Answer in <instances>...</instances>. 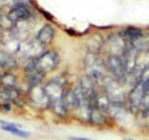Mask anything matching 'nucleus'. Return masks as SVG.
Wrapping results in <instances>:
<instances>
[{"label":"nucleus","instance_id":"obj_1","mask_svg":"<svg viewBox=\"0 0 149 140\" xmlns=\"http://www.w3.org/2000/svg\"><path fill=\"white\" fill-rule=\"evenodd\" d=\"M83 66H85L87 76L95 82H101L106 77V62L98 53L88 52L83 60Z\"/></svg>","mask_w":149,"mask_h":140},{"label":"nucleus","instance_id":"obj_2","mask_svg":"<svg viewBox=\"0 0 149 140\" xmlns=\"http://www.w3.org/2000/svg\"><path fill=\"white\" fill-rule=\"evenodd\" d=\"M101 82H102V88H103V93L107 96L111 103H123L125 97L123 91V85H120L113 77H107V76Z\"/></svg>","mask_w":149,"mask_h":140},{"label":"nucleus","instance_id":"obj_3","mask_svg":"<svg viewBox=\"0 0 149 140\" xmlns=\"http://www.w3.org/2000/svg\"><path fill=\"white\" fill-rule=\"evenodd\" d=\"M106 67L111 73V77H113L116 81H118L120 85H124L125 81H127V73H125V69L123 66V61L122 57L119 56H107L106 60Z\"/></svg>","mask_w":149,"mask_h":140},{"label":"nucleus","instance_id":"obj_4","mask_svg":"<svg viewBox=\"0 0 149 140\" xmlns=\"http://www.w3.org/2000/svg\"><path fill=\"white\" fill-rule=\"evenodd\" d=\"M34 61H35V66L37 69H40V71L44 72V73H47L50 71H52L54 68L57 67L58 55L54 50L45 51V52L40 53L37 57H35Z\"/></svg>","mask_w":149,"mask_h":140},{"label":"nucleus","instance_id":"obj_5","mask_svg":"<svg viewBox=\"0 0 149 140\" xmlns=\"http://www.w3.org/2000/svg\"><path fill=\"white\" fill-rule=\"evenodd\" d=\"M125 47H127V42L124 41L123 36L120 32H117V34H112L109 35V37L104 41L103 49L106 51L107 56L114 55V56H119L122 57L123 52L125 51Z\"/></svg>","mask_w":149,"mask_h":140},{"label":"nucleus","instance_id":"obj_6","mask_svg":"<svg viewBox=\"0 0 149 140\" xmlns=\"http://www.w3.org/2000/svg\"><path fill=\"white\" fill-rule=\"evenodd\" d=\"M45 88V92L47 94V98L50 100V104L51 103H55V102H61L63 100V96H65V82L63 81H60L58 78L52 79L46 83Z\"/></svg>","mask_w":149,"mask_h":140},{"label":"nucleus","instance_id":"obj_7","mask_svg":"<svg viewBox=\"0 0 149 140\" xmlns=\"http://www.w3.org/2000/svg\"><path fill=\"white\" fill-rule=\"evenodd\" d=\"M8 15L14 24H17V22H22V21H29L32 16V11L25 3H19L15 4L8 11Z\"/></svg>","mask_w":149,"mask_h":140},{"label":"nucleus","instance_id":"obj_8","mask_svg":"<svg viewBox=\"0 0 149 140\" xmlns=\"http://www.w3.org/2000/svg\"><path fill=\"white\" fill-rule=\"evenodd\" d=\"M144 96H146L144 83H142V82L136 83L128 93V103H129L130 109L139 110V107H141V103H142Z\"/></svg>","mask_w":149,"mask_h":140},{"label":"nucleus","instance_id":"obj_9","mask_svg":"<svg viewBox=\"0 0 149 140\" xmlns=\"http://www.w3.org/2000/svg\"><path fill=\"white\" fill-rule=\"evenodd\" d=\"M29 97H30V100L34 103V105L39 107V108L50 107V100L47 98V94H46V92H45V88L41 85L31 86Z\"/></svg>","mask_w":149,"mask_h":140},{"label":"nucleus","instance_id":"obj_10","mask_svg":"<svg viewBox=\"0 0 149 140\" xmlns=\"http://www.w3.org/2000/svg\"><path fill=\"white\" fill-rule=\"evenodd\" d=\"M124 41L127 45H133V46H139L143 47V31L137 27H127L125 30L120 31Z\"/></svg>","mask_w":149,"mask_h":140},{"label":"nucleus","instance_id":"obj_11","mask_svg":"<svg viewBox=\"0 0 149 140\" xmlns=\"http://www.w3.org/2000/svg\"><path fill=\"white\" fill-rule=\"evenodd\" d=\"M55 37V29L51 25H44L41 29L39 30L36 35V41L39 42L41 46H46L51 44V41Z\"/></svg>","mask_w":149,"mask_h":140},{"label":"nucleus","instance_id":"obj_12","mask_svg":"<svg viewBox=\"0 0 149 140\" xmlns=\"http://www.w3.org/2000/svg\"><path fill=\"white\" fill-rule=\"evenodd\" d=\"M17 67V62L13 56L6 51L0 50V68L5 72H11Z\"/></svg>","mask_w":149,"mask_h":140},{"label":"nucleus","instance_id":"obj_13","mask_svg":"<svg viewBox=\"0 0 149 140\" xmlns=\"http://www.w3.org/2000/svg\"><path fill=\"white\" fill-rule=\"evenodd\" d=\"M104 45V40L100 34H95L88 39L87 42V47H88V52L91 53H98L100 51H102Z\"/></svg>","mask_w":149,"mask_h":140},{"label":"nucleus","instance_id":"obj_14","mask_svg":"<svg viewBox=\"0 0 149 140\" xmlns=\"http://www.w3.org/2000/svg\"><path fill=\"white\" fill-rule=\"evenodd\" d=\"M0 125H1V128L8 133H11V134L17 135V137H21V138L29 137V133L25 132V130H22L19 125L11 124V123H5V122H1V120H0Z\"/></svg>","mask_w":149,"mask_h":140},{"label":"nucleus","instance_id":"obj_15","mask_svg":"<svg viewBox=\"0 0 149 140\" xmlns=\"http://www.w3.org/2000/svg\"><path fill=\"white\" fill-rule=\"evenodd\" d=\"M88 119H90L93 124H97V125L104 124L106 123V113H103V112L100 110L98 108H96V107H93L90 110Z\"/></svg>","mask_w":149,"mask_h":140},{"label":"nucleus","instance_id":"obj_16","mask_svg":"<svg viewBox=\"0 0 149 140\" xmlns=\"http://www.w3.org/2000/svg\"><path fill=\"white\" fill-rule=\"evenodd\" d=\"M15 27V24L10 20L8 12L0 10V29L1 30H13Z\"/></svg>","mask_w":149,"mask_h":140},{"label":"nucleus","instance_id":"obj_17","mask_svg":"<svg viewBox=\"0 0 149 140\" xmlns=\"http://www.w3.org/2000/svg\"><path fill=\"white\" fill-rule=\"evenodd\" d=\"M0 82H1L3 87L6 88H15L16 85V77L14 76L11 72H5V74L0 78Z\"/></svg>","mask_w":149,"mask_h":140},{"label":"nucleus","instance_id":"obj_18","mask_svg":"<svg viewBox=\"0 0 149 140\" xmlns=\"http://www.w3.org/2000/svg\"><path fill=\"white\" fill-rule=\"evenodd\" d=\"M144 88H146V94H148L149 96V81L144 85Z\"/></svg>","mask_w":149,"mask_h":140},{"label":"nucleus","instance_id":"obj_19","mask_svg":"<svg viewBox=\"0 0 149 140\" xmlns=\"http://www.w3.org/2000/svg\"><path fill=\"white\" fill-rule=\"evenodd\" d=\"M72 140H90V139H85V138H72Z\"/></svg>","mask_w":149,"mask_h":140}]
</instances>
